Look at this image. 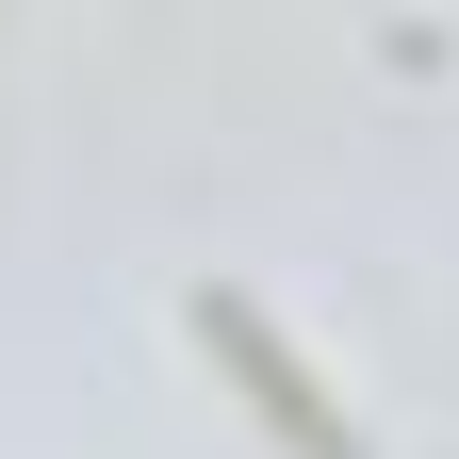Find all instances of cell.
Wrapping results in <instances>:
<instances>
[{"mask_svg": "<svg viewBox=\"0 0 459 459\" xmlns=\"http://www.w3.org/2000/svg\"><path fill=\"white\" fill-rule=\"evenodd\" d=\"M181 328L213 344L230 377H247V411H263L279 443H296V459H361V427H344V411H328V377H312L296 344L263 328V296H230V279H197V296H181Z\"/></svg>", "mask_w": 459, "mask_h": 459, "instance_id": "6da1fadb", "label": "cell"}]
</instances>
